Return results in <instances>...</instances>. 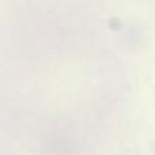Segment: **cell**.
<instances>
[]
</instances>
